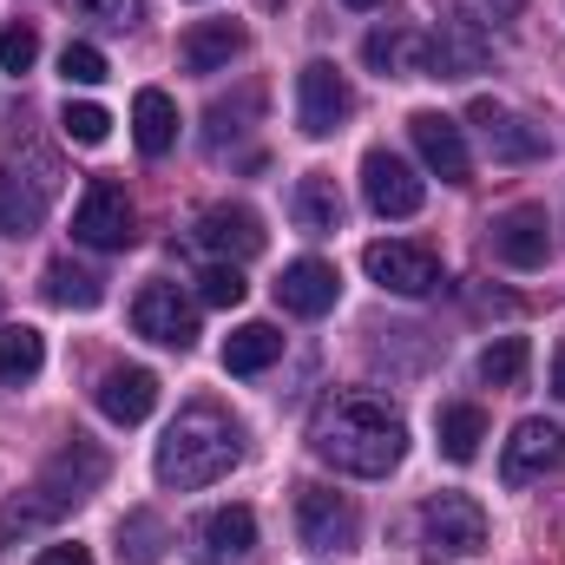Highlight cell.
Listing matches in <instances>:
<instances>
[{"instance_id":"7c38bea8","label":"cell","mask_w":565,"mask_h":565,"mask_svg":"<svg viewBox=\"0 0 565 565\" xmlns=\"http://www.w3.org/2000/svg\"><path fill=\"white\" fill-rule=\"evenodd\" d=\"M493 257L513 270H540L553 257V224L540 204H513L507 217H493Z\"/></svg>"},{"instance_id":"ac0fdd59","label":"cell","mask_w":565,"mask_h":565,"mask_svg":"<svg viewBox=\"0 0 565 565\" xmlns=\"http://www.w3.org/2000/svg\"><path fill=\"white\" fill-rule=\"evenodd\" d=\"M335 296H342V277H335V264H322V257H296L277 282V302L289 316H329Z\"/></svg>"},{"instance_id":"484cf974","label":"cell","mask_w":565,"mask_h":565,"mask_svg":"<svg viewBox=\"0 0 565 565\" xmlns=\"http://www.w3.org/2000/svg\"><path fill=\"white\" fill-rule=\"evenodd\" d=\"M40 289H46V302H60V309H99V302H106V282L93 277V270H79L73 257H53V264L40 270Z\"/></svg>"},{"instance_id":"d4e9b609","label":"cell","mask_w":565,"mask_h":565,"mask_svg":"<svg viewBox=\"0 0 565 565\" xmlns=\"http://www.w3.org/2000/svg\"><path fill=\"white\" fill-rule=\"evenodd\" d=\"M277 355H282V335L270 322H244V329L224 335V369H231V375H264Z\"/></svg>"},{"instance_id":"f546056e","label":"cell","mask_w":565,"mask_h":565,"mask_svg":"<svg viewBox=\"0 0 565 565\" xmlns=\"http://www.w3.org/2000/svg\"><path fill=\"white\" fill-rule=\"evenodd\" d=\"M119 559L126 565L164 559V520H158V513H126V520H119Z\"/></svg>"},{"instance_id":"8992f818","label":"cell","mask_w":565,"mask_h":565,"mask_svg":"<svg viewBox=\"0 0 565 565\" xmlns=\"http://www.w3.org/2000/svg\"><path fill=\"white\" fill-rule=\"evenodd\" d=\"M349 113H355V93H349V79L335 73V60H309V66L296 73V126H302L309 139H329V132H342Z\"/></svg>"},{"instance_id":"5b68a950","label":"cell","mask_w":565,"mask_h":565,"mask_svg":"<svg viewBox=\"0 0 565 565\" xmlns=\"http://www.w3.org/2000/svg\"><path fill=\"white\" fill-rule=\"evenodd\" d=\"M73 237H79L86 250H126V244L139 237V211H132L126 184L93 178L86 198H79V211H73Z\"/></svg>"},{"instance_id":"cb8c5ba5","label":"cell","mask_w":565,"mask_h":565,"mask_svg":"<svg viewBox=\"0 0 565 565\" xmlns=\"http://www.w3.org/2000/svg\"><path fill=\"white\" fill-rule=\"evenodd\" d=\"M434 440H440V454H447L454 467H467V460L480 454V440H487V415H480L473 402H447V408L434 415Z\"/></svg>"},{"instance_id":"ffe728a7","label":"cell","mask_w":565,"mask_h":565,"mask_svg":"<svg viewBox=\"0 0 565 565\" xmlns=\"http://www.w3.org/2000/svg\"><path fill=\"white\" fill-rule=\"evenodd\" d=\"M289 217H296L302 237H335L342 231V191H335V178L329 171H302L296 191H289Z\"/></svg>"},{"instance_id":"d590c367","label":"cell","mask_w":565,"mask_h":565,"mask_svg":"<svg viewBox=\"0 0 565 565\" xmlns=\"http://www.w3.org/2000/svg\"><path fill=\"white\" fill-rule=\"evenodd\" d=\"M520 7H526V0H460V13H473V26H480V20H513Z\"/></svg>"},{"instance_id":"1f68e13d","label":"cell","mask_w":565,"mask_h":565,"mask_svg":"<svg viewBox=\"0 0 565 565\" xmlns=\"http://www.w3.org/2000/svg\"><path fill=\"white\" fill-rule=\"evenodd\" d=\"M33 60H40V33H33V20H7L0 26V73H33Z\"/></svg>"},{"instance_id":"e575fe53","label":"cell","mask_w":565,"mask_h":565,"mask_svg":"<svg viewBox=\"0 0 565 565\" xmlns=\"http://www.w3.org/2000/svg\"><path fill=\"white\" fill-rule=\"evenodd\" d=\"M73 13H86V20H99V26H139L145 20V0H73Z\"/></svg>"},{"instance_id":"8d00e7d4","label":"cell","mask_w":565,"mask_h":565,"mask_svg":"<svg viewBox=\"0 0 565 565\" xmlns=\"http://www.w3.org/2000/svg\"><path fill=\"white\" fill-rule=\"evenodd\" d=\"M33 565H93L86 546H46V553H33Z\"/></svg>"},{"instance_id":"9a60e30c","label":"cell","mask_w":565,"mask_h":565,"mask_svg":"<svg viewBox=\"0 0 565 565\" xmlns=\"http://www.w3.org/2000/svg\"><path fill=\"white\" fill-rule=\"evenodd\" d=\"M191 546H198V565L250 559V546H257V513H250V507H211V513L198 520Z\"/></svg>"},{"instance_id":"836d02e7","label":"cell","mask_w":565,"mask_h":565,"mask_svg":"<svg viewBox=\"0 0 565 565\" xmlns=\"http://www.w3.org/2000/svg\"><path fill=\"white\" fill-rule=\"evenodd\" d=\"M60 73H66V86H99L113 66H106V53L99 46H86V40H73L66 53H60Z\"/></svg>"},{"instance_id":"4316f807","label":"cell","mask_w":565,"mask_h":565,"mask_svg":"<svg viewBox=\"0 0 565 565\" xmlns=\"http://www.w3.org/2000/svg\"><path fill=\"white\" fill-rule=\"evenodd\" d=\"M362 60L388 79H415V73H427V40L422 33H369V46H362Z\"/></svg>"},{"instance_id":"603a6c76","label":"cell","mask_w":565,"mask_h":565,"mask_svg":"<svg viewBox=\"0 0 565 565\" xmlns=\"http://www.w3.org/2000/svg\"><path fill=\"white\" fill-rule=\"evenodd\" d=\"M132 139H139L145 158H164L178 145V106H171V93L145 86L139 99H132Z\"/></svg>"},{"instance_id":"44dd1931","label":"cell","mask_w":565,"mask_h":565,"mask_svg":"<svg viewBox=\"0 0 565 565\" xmlns=\"http://www.w3.org/2000/svg\"><path fill=\"white\" fill-rule=\"evenodd\" d=\"M480 66H487V40H480L473 20H447V26L427 40V73H434V79H467V73H480Z\"/></svg>"},{"instance_id":"52a82bcc","label":"cell","mask_w":565,"mask_h":565,"mask_svg":"<svg viewBox=\"0 0 565 565\" xmlns=\"http://www.w3.org/2000/svg\"><path fill=\"white\" fill-rule=\"evenodd\" d=\"M132 322H139L145 342H158V349H191L198 342V302L178 282H145L139 302H132Z\"/></svg>"},{"instance_id":"5bb4252c","label":"cell","mask_w":565,"mask_h":565,"mask_svg":"<svg viewBox=\"0 0 565 565\" xmlns=\"http://www.w3.org/2000/svg\"><path fill=\"white\" fill-rule=\"evenodd\" d=\"M467 119L480 126V139H487V151H493L500 164H533V158H546V132H540V126H526L520 113L493 106V99H473V106H467Z\"/></svg>"},{"instance_id":"8fae6325","label":"cell","mask_w":565,"mask_h":565,"mask_svg":"<svg viewBox=\"0 0 565 565\" xmlns=\"http://www.w3.org/2000/svg\"><path fill=\"white\" fill-rule=\"evenodd\" d=\"M191 237H198V250H211L217 264H244V257L264 250V224H257V211H244V204H211Z\"/></svg>"},{"instance_id":"e0dca14e","label":"cell","mask_w":565,"mask_h":565,"mask_svg":"<svg viewBox=\"0 0 565 565\" xmlns=\"http://www.w3.org/2000/svg\"><path fill=\"white\" fill-rule=\"evenodd\" d=\"M93 402H99V415L119 427H139L151 408H158V375L151 369H106L99 375V388H93Z\"/></svg>"},{"instance_id":"83f0119b","label":"cell","mask_w":565,"mask_h":565,"mask_svg":"<svg viewBox=\"0 0 565 565\" xmlns=\"http://www.w3.org/2000/svg\"><path fill=\"white\" fill-rule=\"evenodd\" d=\"M40 369H46V335L26 322H7L0 329V382H33Z\"/></svg>"},{"instance_id":"d6a6232c","label":"cell","mask_w":565,"mask_h":565,"mask_svg":"<svg viewBox=\"0 0 565 565\" xmlns=\"http://www.w3.org/2000/svg\"><path fill=\"white\" fill-rule=\"evenodd\" d=\"M198 296H204L211 309H237V302L250 296V282H244V270H237V264H211V270L198 277Z\"/></svg>"},{"instance_id":"3957f363","label":"cell","mask_w":565,"mask_h":565,"mask_svg":"<svg viewBox=\"0 0 565 565\" xmlns=\"http://www.w3.org/2000/svg\"><path fill=\"white\" fill-rule=\"evenodd\" d=\"M99 487H106V454H99L93 440H79V434H73V447H60V454L40 467V480L7 507L0 540L33 533V526H53L60 513H73V507H79V500H93Z\"/></svg>"},{"instance_id":"9c48e42d","label":"cell","mask_w":565,"mask_h":565,"mask_svg":"<svg viewBox=\"0 0 565 565\" xmlns=\"http://www.w3.org/2000/svg\"><path fill=\"white\" fill-rule=\"evenodd\" d=\"M565 467V427L559 422H520L513 427V440L500 447V480L507 487H526V480H546V473H559Z\"/></svg>"},{"instance_id":"4dcf8cb0","label":"cell","mask_w":565,"mask_h":565,"mask_svg":"<svg viewBox=\"0 0 565 565\" xmlns=\"http://www.w3.org/2000/svg\"><path fill=\"white\" fill-rule=\"evenodd\" d=\"M60 132H66L73 145H106V132H113V113H106V106H93V99H66Z\"/></svg>"},{"instance_id":"f35d334b","label":"cell","mask_w":565,"mask_h":565,"mask_svg":"<svg viewBox=\"0 0 565 565\" xmlns=\"http://www.w3.org/2000/svg\"><path fill=\"white\" fill-rule=\"evenodd\" d=\"M342 7H355V13H369V7H382V0H342Z\"/></svg>"},{"instance_id":"f1b7e54d","label":"cell","mask_w":565,"mask_h":565,"mask_svg":"<svg viewBox=\"0 0 565 565\" xmlns=\"http://www.w3.org/2000/svg\"><path fill=\"white\" fill-rule=\"evenodd\" d=\"M526 362H533L526 335H500V342H487V349H480V382H487V388H520Z\"/></svg>"},{"instance_id":"74e56055","label":"cell","mask_w":565,"mask_h":565,"mask_svg":"<svg viewBox=\"0 0 565 565\" xmlns=\"http://www.w3.org/2000/svg\"><path fill=\"white\" fill-rule=\"evenodd\" d=\"M553 388H559V402H565V349H559V362H553Z\"/></svg>"},{"instance_id":"6da1fadb","label":"cell","mask_w":565,"mask_h":565,"mask_svg":"<svg viewBox=\"0 0 565 565\" xmlns=\"http://www.w3.org/2000/svg\"><path fill=\"white\" fill-rule=\"evenodd\" d=\"M309 447L316 460H329L335 473H355V480H382L402 467L408 454V427L388 402L375 395H329L309 422Z\"/></svg>"},{"instance_id":"7a4b0ae2","label":"cell","mask_w":565,"mask_h":565,"mask_svg":"<svg viewBox=\"0 0 565 565\" xmlns=\"http://www.w3.org/2000/svg\"><path fill=\"white\" fill-rule=\"evenodd\" d=\"M244 460V427L231 422L217 402H191V408H178V422L164 427V440H158V480L164 487H178V493H198V487H211V480H224L231 467Z\"/></svg>"},{"instance_id":"30bf717a","label":"cell","mask_w":565,"mask_h":565,"mask_svg":"<svg viewBox=\"0 0 565 565\" xmlns=\"http://www.w3.org/2000/svg\"><path fill=\"white\" fill-rule=\"evenodd\" d=\"M362 198H369V211L375 217H415L427 198V184L415 178V164L408 158H395V151H369L362 158Z\"/></svg>"},{"instance_id":"277c9868","label":"cell","mask_w":565,"mask_h":565,"mask_svg":"<svg viewBox=\"0 0 565 565\" xmlns=\"http://www.w3.org/2000/svg\"><path fill=\"white\" fill-rule=\"evenodd\" d=\"M415 540H422V559H434V565L467 559V553L487 546V513L467 493H434L415 513Z\"/></svg>"},{"instance_id":"d6986e66","label":"cell","mask_w":565,"mask_h":565,"mask_svg":"<svg viewBox=\"0 0 565 565\" xmlns=\"http://www.w3.org/2000/svg\"><path fill=\"white\" fill-rule=\"evenodd\" d=\"M244 40H250V33H244L237 20H198V26L178 40V66H184V73H224V66L244 53Z\"/></svg>"},{"instance_id":"7402d4cb","label":"cell","mask_w":565,"mask_h":565,"mask_svg":"<svg viewBox=\"0 0 565 565\" xmlns=\"http://www.w3.org/2000/svg\"><path fill=\"white\" fill-rule=\"evenodd\" d=\"M46 224V178H13V164H0V231L33 237Z\"/></svg>"},{"instance_id":"ba28073f","label":"cell","mask_w":565,"mask_h":565,"mask_svg":"<svg viewBox=\"0 0 565 565\" xmlns=\"http://www.w3.org/2000/svg\"><path fill=\"white\" fill-rule=\"evenodd\" d=\"M362 270L382 282V289H395V296H434L440 289V257L427 244H402V237L369 244L362 250Z\"/></svg>"},{"instance_id":"2e32d148","label":"cell","mask_w":565,"mask_h":565,"mask_svg":"<svg viewBox=\"0 0 565 565\" xmlns=\"http://www.w3.org/2000/svg\"><path fill=\"white\" fill-rule=\"evenodd\" d=\"M408 139H415V151L427 158V171H434L440 184H467V171H473L467 132H460L447 113H415V119H408Z\"/></svg>"},{"instance_id":"ab89813d","label":"cell","mask_w":565,"mask_h":565,"mask_svg":"<svg viewBox=\"0 0 565 565\" xmlns=\"http://www.w3.org/2000/svg\"><path fill=\"white\" fill-rule=\"evenodd\" d=\"M0 302H7V289H0Z\"/></svg>"},{"instance_id":"4fadbf2b","label":"cell","mask_w":565,"mask_h":565,"mask_svg":"<svg viewBox=\"0 0 565 565\" xmlns=\"http://www.w3.org/2000/svg\"><path fill=\"white\" fill-rule=\"evenodd\" d=\"M296 533H302L309 553H342V546H355V507H349L342 493L302 487V500H296Z\"/></svg>"}]
</instances>
